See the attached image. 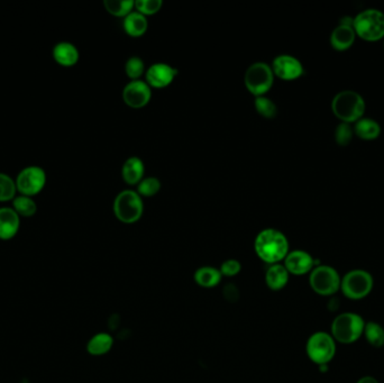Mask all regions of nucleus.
<instances>
[{"mask_svg":"<svg viewBox=\"0 0 384 383\" xmlns=\"http://www.w3.org/2000/svg\"><path fill=\"white\" fill-rule=\"evenodd\" d=\"M255 253L263 262L277 264L289 253V242L282 232L266 228L257 234L254 242Z\"/></svg>","mask_w":384,"mask_h":383,"instance_id":"f257e3e1","label":"nucleus"},{"mask_svg":"<svg viewBox=\"0 0 384 383\" xmlns=\"http://www.w3.org/2000/svg\"><path fill=\"white\" fill-rule=\"evenodd\" d=\"M332 110L344 123H352L361 119L365 112V101L356 91L344 90L332 99Z\"/></svg>","mask_w":384,"mask_h":383,"instance_id":"f03ea898","label":"nucleus"},{"mask_svg":"<svg viewBox=\"0 0 384 383\" xmlns=\"http://www.w3.org/2000/svg\"><path fill=\"white\" fill-rule=\"evenodd\" d=\"M365 322L360 315L343 313L332 323V336L341 344H352L363 335Z\"/></svg>","mask_w":384,"mask_h":383,"instance_id":"7ed1b4c3","label":"nucleus"},{"mask_svg":"<svg viewBox=\"0 0 384 383\" xmlns=\"http://www.w3.org/2000/svg\"><path fill=\"white\" fill-rule=\"evenodd\" d=\"M353 29L364 40H380L384 36V14L378 9H365L356 15Z\"/></svg>","mask_w":384,"mask_h":383,"instance_id":"20e7f679","label":"nucleus"},{"mask_svg":"<svg viewBox=\"0 0 384 383\" xmlns=\"http://www.w3.org/2000/svg\"><path fill=\"white\" fill-rule=\"evenodd\" d=\"M143 211L144 205L137 191H121L114 202L116 218L124 224H134L139 220L143 215Z\"/></svg>","mask_w":384,"mask_h":383,"instance_id":"39448f33","label":"nucleus"},{"mask_svg":"<svg viewBox=\"0 0 384 383\" xmlns=\"http://www.w3.org/2000/svg\"><path fill=\"white\" fill-rule=\"evenodd\" d=\"M307 355L317 366L330 363L336 354V340L325 331H317L307 340Z\"/></svg>","mask_w":384,"mask_h":383,"instance_id":"423d86ee","label":"nucleus"},{"mask_svg":"<svg viewBox=\"0 0 384 383\" xmlns=\"http://www.w3.org/2000/svg\"><path fill=\"white\" fill-rule=\"evenodd\" d=\"M246 89L252 95L261 97L269 93L275 82V73L271 66L266 62H255L246 70L244 77Z\"/></svg>","mask_w":384,"mask_h":383,"instance_id":"0eeeda50","label":"nucleus"},{"mask_svg":"<svg viewBox=\"0 0 384 383\" xmlns=\"http://www.w3.org/2000/svg\"><path fill=\"white\" fill-rule=\"evenodd\" d=\"M341 277L330 265H318L310 272L309 283L319 296H332L341 289Z\"/></svg>","mask_w":384,"mask_h":383,"instance_id":"6e6552de","label":"nucleus"},{"mask_svg":"<svg viewBox=\"0 0 384 383\" xmlns=\"http://www.w3.org/2000/svg\"><path fill=\"white\" fill-rule=\"evenodd\" d=\"M341 289L344 296L348 299H363L372 291V276L365 270H353L347 272L341 279Z\"/></svg>","mask_w":384,"mask_h":383,"instance_id":"1a4fd4ad","label":"nucleus"},{"mask_svg":"<svg viewBox=\"0 0 384 383\" xmlns=\"http://www.w3.org/2000/svg\"><path fill=\"white\" fill-rule=\"evenodd\" d=\"M17 191L24 196H36L47 185V173L43 167L29 165L18 173L15 180Z\"/></svg>","mask_w":384,"mask_h":383,"instance_id":"9d476101","label":"nucleus"},{"mask_svg":"<svg viewBox=\"0 0 384 383\" xmlns=\"http://www.w3.org/2000/svg\"><path fill=\"white\" fill-rule=\"evenodd\" d=\"M152 97L151 87L145 81L132 80L123 90L125 104L134 110H139L150 103Z\"/></svg>","mask_w":384,"mask_h":383,"instance_id":"9b49d317","label":"nucleus"},{"mask_svg":"<svg viewBox=\"0 0 384 383\" xmlns=\"http://www.w3.org/2000/svg\"><path fill=\"white\" fill-rule=\"evenodd\" d=\"M272 71L282 80H295L303 75V66L295 57L281 54L273 60Z\"/></svg>","mask_w":384,"mask_h":383,"instance_id":"f8f14e48","label":"nucleus"},{"mask_svg":"<svg viewBox=\"0 0 384 383\" xmlns=\"http://www.w3.org/2000/svg\"><path fill=\"white\" fill-rule=\"evenodd\" d=\"M284 266L290 274L303 276L309 273L315 268V260L307 252L301 250L289 252L284 259Z\"/></svg>","mask_w":384,"mask_h":383,"instance_id":"ddd939ff","label":"nucleus"},{"mask_svg":"<svg viewBox=\"0 0 384 383\" xmlns=\"http://www.w3.org/2000/svg\"><path fill=\"white\" fill-rule=\"evenodd\" d=\"M176 69L167 63H154L146 73V84L153 88L162 89L172 84L176 78Z\"/></svg>","mask_w":384,"mask_h":383,"instance_id":"4468645a","label":"nucleus"},{"mask_svg":"<svg viewBox=\"0 0 384 383\" xmlns=\"http://www.w3.org/2000/svg\"><path fill=\"white\" fill-rule=\"evenodd\" d=\"M20 227V217L10 207L0 208V239L9 241L17 235Z\"/></svg>","mask_w":384,"mask_h":383,"instance_id":"2eb2a0df","label":"nucleus"},{"mask_svg":"<svg viewBox=\"0 0 384 383\" xmlns=\"http://www.w3.org/2000/svg\"><path fill=\"white\" fill-rule=\"evenodd\" d=\"M52 55L56 63L66 68H70L78 63L79 57H80L78 49L70 42H60L56 44L53 47Z\"/></svg>","mask_w":384,"mask_h":383,"instance_id":"dca6fc26","label":"nucleus"},{"mask_svg":"<svg viewBox=\"0 0 384 383\" xmlns=\"http://www.w3.org/2000/svg\"><path fill=\"white\" fill-rule=\"evenodd\" d=\"M355 35L356 33L353 27L339 24L330 35V43L334 49L344 51L352 47V44L355 40Z\"/></svg>","mask_w":384,"mask_h":383,"instance_id":"f3484780","label":"nucleus"},{"mask_svg":"<svg viewBox=\"0 0 384 383\" xmlns=\"http://www.w3.org/2000/svg\"><path fill=\"white\" fill-rule=\"evenodd\" d=\"M144 163L137 156H132L123 165V179L128 185H139L144 176Z\"/></svg>","mask_w":384,"mask_h":383,"instance_id":"a211bd4d","label":"nucleus"},{"mask_svg":"<svg viewBox=\"0 0 384 383\" xmlns=\"http://www.w3.org/2000/svg\"><path fill=\"white\" fill-rule=\"evenodd\" d=\"M290 273L284 265L277 263L271 264L266 270V283L271 290L277 291L284 288L289 283Z\"/></svg>","mask_w":384,"mask_h":383,"instance_id":"6ab92c4d","label":"nucleus"},{"mask_svg":"<svg viewBox=\"0 0 384 383\" xmlns=\"http://www.w3.org/2000/svg\"><path fill=\"white\" fill-rule=\"evenodd\" d=\"M148 22L144 15L132 12L124 18V29L132 38H139L148 31Z\"/></svg>","mask_w":384,"mask_h":383,"instance_id":"aec40b11","label":"nucleus"},{"mask_svg":"<svg viewBox=\"0 0 384 383\" xmlns=\"http://www.w3.org/2000/svg\"><path fill=\"white\" fill-rule=\"evenodd\" d=\"M222 279V276L220 269L214 268V266H202V268L198 269L194 273V281L202 288H215L220 285Z\"/></svg>","mask_w":384,"mask_h":383,"instance_id":"412c9836","label":"nucleus"},{"mask_svg":"<svg viewBox=\"0 0 384 383\" xmlns=\"http://www.w3.org/2000/svg\"><path fill=\"white\" fill-rule=\"evenodd\" d=\"M114 345V338L107 333H98L90 338L87 344V352L93 356L107 354Z\"/></svg>","mask_w":384,"mask_h":383,"instance_id":"4be33fe9","label":"nucleus"},{"mask_svg":"<svg viewBox=\"0 0 384 383\" xmlns=\"http://www.w3.org/2000/svg\"><path fill=\"white\" fill-rule=\"evenodd\" d=\"M354 132L363 140H374L380 135L381 127L371 119H361L356 121Z\"/></svg>","mask_w":384,"mask_h":383,"instance_id":"5701e85b","label":"nucleus"},{"mask_svg":"<svg viewBox=\"0 0 384 383\" xmlns=\"http://www.w3.org/2000/svg\"><path fill=\"white\" fill-rule=\"evenodd\" d=\"M12 208L20 215V217H33L38 211V205L34 199L24 195L15 197Z\"/></svg>","mask_w":384,"mask_h":383,"instance_id":"b1692460","label":"nucleus"},{"mask_svg":"<svg viewBox=\"0 0 384 383\" xmlns=\"http://www.w3.org/2000/svg\"><path fill=\"white\" fill-rule=\"evenodd\" d=\"M104 6L109 14L116 17H126L135 7L133 0H105Z\"/></svg>","mask_w":384,"mask_h":383,"instance_id":"393cba45","label":"nucleus"},{"mask_svg":"<svg viewBox=\"0 0 384 383\" xmlns=\"http://www.w3.org/2000/svg\"><path fill=\"white\" fill-rule=\"evenodd\" d=\"M364 336L373 347H382L384 345V329L376 322H369L364 326Z\"/></svg>","mask_w":384,"mask_h":383,"instance_id":"a878e982","label":"nucleus"},{"mask_svg":"<svg viewBox=\"0 0 384 383\" xmlns=\"http://www.w3.org/2000/svg\"><path fill=\"white\" fill-rule=\"evenodd\" d=\"M17 193L16 182L6 173L0 172V202L14 200Z\"/></svg>","mask_w":384,"mask_h":383,"instance_id":"bb28decb","label":"nucleus"},{"mask_svg":"<svg viewBox=\"0 0 384 383\" xmlns=\"http://www.w3.org/2000/svg\"><path fill=\"white\" fill-rule=\"evenodd\" d=\"M255 110L264 119H275L277 116V105L270 98H266L264 96L256 97L254 101Z\"/></svg>","mask_w":384,"mask_h":383,"instance_id":"cd10ccee","label":"nucleus"},{"mask_svg":"<svg viewBox=\"0 0 384 383\" xmlns=\"http://www.w3.org/2000/svg\"><path fill=\"white\" fill-rule=\"evenodd\" d=\"M160 189H161V182L159 179L154 178V177L143 178V180L137 185V193L139 196L143 197L155 196Z\"/></svg>","mask_w":384,"mask_h":383,"instance_id":"c85d7f7f","label":"nucleus"},{"mask_svg":"<svg viewBox=\"0 0 384 383\" xmlns=\"http://www.w3.org/2000/svg\"><path fill=\"white\" fill-rule=\"evenodd\" d=\"M144 62L139 57H132L125 64V73L132 80H139V77L144 73Z\"/></svg>","mask_w":384,"mask_h":383,"instance_id":"c756f323","label":"nucleus"},{"mask_svg":"<svg viewBox=\"0 0 384 383\" xmlns=\"http://www.w3.org/2000/svg\"><path fill=\"white\" fill-rule=\"evenodd\" d=\"M162 0H136L135 8L141 15H153L162 7Z\"/></svg>","mask_w":384,"mask_h":383,"instance_id":"7c9ffc66","label":"nucleus"},{"mask_svg":"<svg viewBox=\"0 0 384 383\" xmlns=\"http://www.w3.org/2000/svg\"><path fill=\"white\" fill-rule=\"evenodd\" d=\"M353 133H354V130H353L348 123H341V124L338 125L337 128H336V141H337L338 144H348L352 141Z\"/></svg>","mask_w":384,"mask_h":383,"instance_id":"2f4dec72","label":"nucleus"},{"mask_svg":"<svg viewBox=\"0 0 384 383\" xmlns=\"http://www.w3.org/2000/svg\"><path fill=\"white\" fill-rule=\"evenodd\" d=\"M220 270L222 277H236L237 274H240V270H242V264L237 260H226L225 262L222 263Z\"/></svg>","mask_w":384,"mask_h":383,"instance_id":"473e14b6","label":"nucleus"},{"mask_svg":"<svg viewBox=\"0 0 384 383\" xmlns=\"http://www.w3.org/2000/svg\"><path fill=\"white\" fill-rule=\"evenodd\" d=\"M356 383H378L376 377H363L362 379L358 381Z\"/></svg>","mask_w":384,"mask_h":383,"instance_id":"72a5a7b5","label":"nucleus"}]
</instances>
